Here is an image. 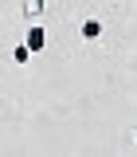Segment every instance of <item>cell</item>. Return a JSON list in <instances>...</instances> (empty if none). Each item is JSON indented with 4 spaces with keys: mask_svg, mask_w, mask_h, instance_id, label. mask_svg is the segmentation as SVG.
<instances>
[{
    "mask_svg": "<svg viewBox=\"0 0 137 157\" xmlns=\"http://www.w3.org/2000/svg\"><path fill=\"white\" fill-rule=\"evenodd\" d=\"M24 43H28L31 51H43V47H47V32H43L39 24H31V28H28V36H24Z\"/></svg>",
    "mask_w": 137,
    "mask_h": 157,
    "instance_id": "6da1fadb",
    "label": "cell"
},
{
    "mask_svg": "<svg viewBox=\"0 0 137 157\" xmlns=\"http://www.w3.org/2000/svg\"><path fill=\"white\" fill-rule=\"evenodd\" d=\"M78 32H82V39H98V36H102V20H98V16H86L82 24H78Z\"/></svg>",
    "mask_w": 137,
    "mask_h": 157,
    "instance_id": "7a4b0ae2",
    "label": "cell"
},
{
    "mask_svg": "<svg viewBox=\"0 0 137 157\" xmlns=\"http://www.w3.org/2000/svg\"><path fill=\"white\" fill-rule=\"evenodd\" d=\"M43 8H47V0H24V16L31 20V24L43 16Z\"/></svg>",
    "mask_w": 137,
    "mask_h": 157,
    "instance_id": "3957f363",
    "label": "cell"
},
{
    "mask_svg": "<svg viewBox=\"0 0 137 157\" xmlns=\"http://www.w3.org/2000/svg\"><path fill=\"white\" fill-rule=\"evenodd\" d=\"M31 55H35V51H31L28 43H20V47H12V63H20V67H24V63H31Z\"/></svg>",
    "mask_w": 137,
    "mask_h": 157,
    "instance_id": "277c9868",
    "label": "cell"
},
{
    "mask_svg": "<svg viewBox=\"0 0 137 157\" xmlns=\"http://www.w3.org/2000/svg\"><path fill=\"white\" fill-rule=\"evenodd\" d=\"M133 141H137V134H133Z\"/></svg>",
    "mask_w": 137,
    "mask_h": 157,
    "instance_id": "5b68a950",
    "label": "cell"
}]
</instances>
